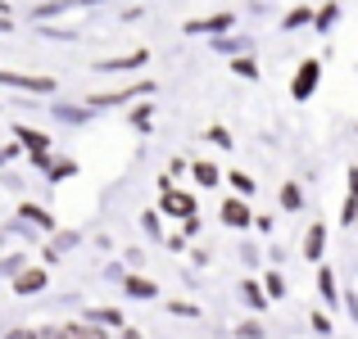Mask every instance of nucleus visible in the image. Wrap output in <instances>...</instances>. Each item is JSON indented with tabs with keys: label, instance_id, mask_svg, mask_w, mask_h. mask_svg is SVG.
<instances>
[{
	"label": "nucleus",
	"instance_id": "nucleus-6",
	"mask_svg": "<svg viewBox=\"0 0 358 339\" xmlns=\"http://www.w3.org/2000/svg\"><path fill=\"white\" fill-rule=\"evenodd\" d=\"M64 339H105V331H91V326H69Z\"/></svg>",
	"mask_w": 358,
	"mask_h": 339
},
{
	"label": "nucleus",
	"instance_id": "nucleus-8",
	"mask_svg": "<svg viewBox=\"0 0 358 339\" xmlns=\"http://www.w3.org/2000/svg\"><path fill=\"white\" fill-rule=\"evenodd\" d=\"M195 176H200L204 186H213V181H218V167H213V163H195Z\"/></svg>",
	"mask_w": 358,
	"mask_h": 339
},
{
	"label": "nucleus",
	"instance_id": "nucleus-10",
	"mask_svg": "<svg viewBox=\"0 0 358 339\" xmlns=\"http://www.w3.org/2000/svg\"><path fill=\"white\" fill-rule=\"evenodd\" d=\"M231 186H236L241 195H254V181H250V176H245V172H236V176H231Z\"/></svg>",
	"mask_w": 358,
	"mask_h": 339
},
{
	"label": "nucleus",
	"instance_id": "nucleus-13",
	"mask_svg": "<svg viewBox=\"0 0 358 339\" xmlns=\"http://www.w3.org/2000/svg\"><path fill=\"white\" fill-rule=\"evenodd\" d=\"M313 331H317V335H331V322H327V317H317V312H313Z\"/></svg>",
	"mask_w": 358,
	"mask_h": 339
},
{
	"label": "nucleus",
	"instance_id": "nucleus-7",
	"mask_svg": "<svg viewBox=\"0 0 358 339\" xmlns=\"http://www.w3.org/2000/svg\"><path fill=\"white\" fill-rule=\"evenodd\" d=\"M127 289H131L136 299H155V285H150V280H136V276H131V280H127Z\"/></svg>",
	"mask_w": 358,
	"mask_h": 339
},
{
	"label": "nucleus",
	"instance_id": "nucleus-11",
	"mask_svg": "<svg viewBox=\"0 0 358 339\" xmlns=\"http://www.w3.org/2000/svg\"><path fill=\"white\" fill-rule=\"evenodd\" d=\"M268 294H286V280H281V276H268Z\"/></svg>",
	"mask_w": 358,
	"mask_h": 339
},
{
	"label": "nucleus",
	"instance_id": "nucleus-2",
	"mask_svg": "<svg viewBox=\"0 0 358 339\" xmlns=\"http://www.w3.org/2000/svg\"><path fill=\"white\" fill-rule=\"evenodd\" d=\"M164 213H177V218H195V199L182 190H164Z\"/></svg>",
	"mask_w": 358,
	"mask_h": 339
},
{
	"label": "nucleus",
	"instance_id": "nucleus-14",
	"mask_svg": "<svg viewBox=\"0 0 358 339\" xmlns=\"http://www.w3.org/2000/svg\"><path fill=\"white\" fill-rule=\"evenodd\" d=\"M9 339H36V335H32V331H14Z\"/></svg>",
	"mask_w": 358,
	"mask_h": 339
},
{
	"label": "nucleus",
	"instance_id": "nucleus-4",
	"mask_svg": "<svg viewBox=\"0 0 358 339\" xmlns=\"http://www.w3.org/2000/svg\"><path fill=\"white\" fill-rule=\"evenodd\" d=\"M322 244H327V231H322V226H313V231H308V240H304V253H308V258H322Z\"/></svg>",
	"mask_w": 358,
	"mask_h": 339
},
{
	"label": "nucleus",
	"instance_id": "nucleus-3",
	"mask_svg": "<svg viewBox=\"0 0 358 339\" xmlns=\"http://www.w3.org/2000/svg\"><path fill=\"white\" fill-rule=\"evenodd\" d=\"M222 222H227V226H245V222H254V218H250V209H245L241 199H231V204H222Z\"/></svg>",
	"mask_w": 358,
	"mask_h": 339
},
{
	"label": "nucleus",
	"instance_id": "nucleus-1",
	"mask_svg": "<svg viewBox=\"0 0 358 339\" xmlns=\"http://www.w3.org/2000/svg\"><path fill=\"white\" fill-rule=\"evenodd\" d=\"M317 77H322V68H317V59H308V63H304V68H299V77H295V86H290V91H295V100H308V96H313V86H317Z\"/></svg>",
	"mask_w": 358,
	"mask_h": 339
},
{
	"label": "nucleus",
	"instance_id": "nucleus-5",
	"mask_svg": "<svg viewBox=\"0 0 358 339\" xmlns=\"http://www.w3.org/2000/svg\"><path fill=\"white\" fill-rule=\"evenodd\" d=\"M45 285V271H23L18 276V294H32V289H41Z\"/></svg>",
	"mask_w": 358,
	"mask_h": 339
},
{
	"label": "nucleus",
	"instance_id": "nucleus-9",
	"mask_svg": "<svg viewBox=\"0 0 358 339\" xmlns=\"http://www.w3.org/2000/svg\"><path fill=\"white\" fill-rule=\"evenodd\" d=\"M263 299H268V294H263L259 285H245V303H250V308H263Z\"/></svg>",
	"mask_w": 358,
	"mask_h": 339
},
{
	"label": "nucleus",
	"instance_id": "nucleus-12",
	"mask_svg": "<svg viewBox=\"0 0 358 339\" xmlns=\"http://www.w3.org/2000/svg\"><path fill=\"white\" fill-rule=\"evenodd\" d=\"M322 294H327V299H336V280H331V271H322Z\"/></svg>",
	"mask_w": 358,
	"mask_h": 339
}]
</instances>
